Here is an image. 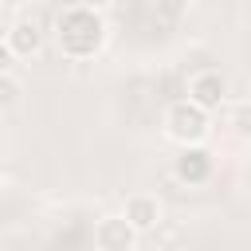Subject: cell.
<instances>
[{
  "label": "cell",
  "instance_id": "obj_1",
  "mask_svg": "<svg viewBox=\"0 0 251 251\" xmlns=\"http://www.w3.org/2000/svg\"><path fill=\"white\" fill-rule=\"evenodd\" d=\"M51 35H55V47H59L63 59L86 63V59H94L106 47L110 24H106L102 8H94V4H63L55 12Z\"/></svg>",
  "mask_w": 251,
  "mask_h": 251
},
{
  "label": "cell",
  "instance_id": "obj_2",
  "mask_svg": "<svg viewBox=\"0 0 251 251\" xmlns=\"http://www.w3.org/2000/svg\"><path fill=\"white\" fill-rule=\"evenodd\" d=\"M161 129H165V137L176 141L180 149L204 145L208 133H212V114L200 110V106L188 102V98H176V102H169V110H165V118H161Z\"/></svg>",
  "mask_w": 251,
  "mask_h": 251
},
{
  "label": "cell",
  "instance_id": "obj_3",
  "mask_svg": "<svg viewBox=\"0 0 251 251\" xmlns=\"http://www.w3.org/2000/svg\"><path fill=\"white\" fill-rule=\"evenodd\" d=\"M184 98L188 102H196L200 110H220L224 102H227V75L220 71V67H200V71H192L188 75V86H184Z\"/></svg>",
  "mask_w": 251,
  "mask_h": 251
},
{
  "label": "cell",
  "instance_id": "obj_4",
  "mask_svg": "<svg viewBox=\"0 0 251 251\" xmlns=\"http://www.w3.org/2000/svg\"><path fill=\"white\" fill-rule=\"evenodd\" d=\"M4 39H8V47H12L16 59H31V55L43 51V43H47V27H43L31 12H24V16H16V20L8 24Z\"/></svg>",
  "mask_w": 251,
  "mask_h": 251
},
{
  "label": "cell",
  "instance_id": "obj_5",
  "mask_svg": "<svg viewBox=\"0 0 251 251\" xmlns=\"http://www.w3.org/2000/svg\"><path fill=\"white\" fill-rule=\"evenodd\" d=\"M212 173H216V157L208 153V145H188L173 161V176L180 184H204L212 180Z\"/></svg>",
  "mask_w": 251,
  "mask_h": 251
},
{
  "label": "cell",
  "instance_id": "obj_6",
  "mask_svg": "<svg viewBox=\"0 0 251 251\" xmlns=\"http://www.w3.org/2000/svg\"><path fill=\"white\" fill-rule=\"evenodd\" d=\"M137 231L122 216H102L94 224V247L98 251H137Z\"/></svg>",
  "mask_w": 251,
  "mask_h": 251
},
{
  "label": "cell",
  "instance_id": "obj_7",
  "mask_svg": "<svg viewBox=\"0 0 251 251\" xmlns=\"http://www.w3.org/2000/svg\"><path fill=\"white\" fill-rule=\"evenodd\" d=\"M161 200L153 196V192H133V196H126V208H122V220L137 231V235H145V231H153L157 224H161Z\"/></svg>",
  "mask_w": 251,
  "mask_h": 251
},
{
  "label": "cell",
  "instance_id": "obj_8",
  "mask_svg": "<svg viewBox=\"0 0 251 251\" xmlns=\"http://www.w3.org/2000/svg\"><path fill=\"white\" fill-rule=\"evenodd\" d=\"M24 102V82L20 75H0V110H16Z\"/></svg>",
  "mask_w": 251,
  "mask_h": 251
},
{
  "label": "cell",
  "instance_id": "obj_9",
  "mask_svg": "<svg viewBox=\"0 0 251 251\" xmlns=\"http://www.w3.org/2000/svg\"><path fill=\"white\" fill-rule=\"evenodd\" d=\"M227 126H231L235 137L251 141V102H235V106L227 110Z\"/></svg>",
  "mask_w": 251,
  "mask_h": 251
},
{
  "label": "cell",
  "instance_id": "obj_10",
  "mask_svg": "<svg viewBox=\"0 0 251 251\" xmlns=\"http://www.w3.org/2000/svg\"><path fill=\"white\" fill-rule=\"evenodd\" d=\"M0 75H16V55H12L8 39H0Z\"/></svg>",
  "mask_w": 251,
  "mask_h": 251
},
{
  "label": "cell",
  "instance_id": "obj_11",
  "mask_svg": "<svg viewBox=\"0 0 251 251\" xmlns=\"http://www.w3.org/2000/svg\"><path fill=\"white\" fill-rule=\"evenodd\" d=\"M0 188H4V176H0Z\"/></svg>",
  "mask_w": 251,
  "mask_h": 251
}]
</instances>
